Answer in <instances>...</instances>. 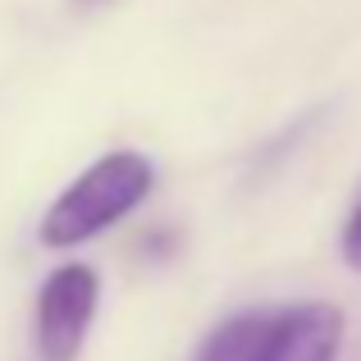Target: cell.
Listing matches in <instances>:
<instances>
[{
	"label": "cell",
	"mask_w": 361,
	"mask_h": 361,
	"mask_svg": "<svg viewBox=\"0 0 361 361\" xmlns=\"http://www.w3.org/2000/svg\"><path fill=\"white\" fill-rule=\"evenodd\" d=\"M343 311L334 302H302L265 320L256 361H338Z\"/></svg>",
	"instance_id": "cell-3"
},
{
	"label": "cell",
	"mask_w": 361,
	"mask_h": 361,
	"mask_svg": "<svg viewBox=\"0 0 361 361\" xmlns=\"http://www.w3.org/2000/svg\"><path fill=\"white\" fill-rule=\"evenodd\" d=\"M265 311H243V316H229L224 325H215L206 334V343L197 348L192 361H256V348H261L265 334Z\"/></svg>",
	"instance_id": "cell-4"
},
{
	"label": "cell",
	"mask_w": 361,
	"mask_h": 361,
	"mask_svg": "<svg viewBox=\"0 0 361 361\" xmlns=\"http://www.w3.org/2000/svg\"><path fill=\"white\" fill-rule=\"evenodd\" d=\"M338 247H343V261L353 265V270H361V197H357L353 211H348V220H343V238H338Z\"/></svg>",
	"instance_id": "cell-5"
},
{
	"label": "cell",
	"mask_w": 361,
	"mask_h": 361,
	"mask_svg": "<svg viewBox=\"0 0 361 361\" xmlns=\"http://www.w3.org/2000/svg\"><path fill=\"white\" fill-rule=\"evenodd\" d=\"M156 169L142 151H110V156L92 160L51 206H46L37 238L55 252H69L92 238H101L106 229H115L123 215H133L147 202Z\"/></svg>",
	"instance_id": "cell-1"
},
{
	"label": "cell",
	"mask_w": 361,
	"mask_h": 361,
	"mask_svg": "<svg viewBox=\"0 0 361 361\" xmlns=\"http://www.w3.org/2000/svg\"><path fill=\"white\" fill-rule=\"evenodd\" d=\"M101 307V274L82 261H64L37 288L32 338L42 361H78Z\"/></svg>",
	"instance_id": "cell-2"
}]
</instances>
